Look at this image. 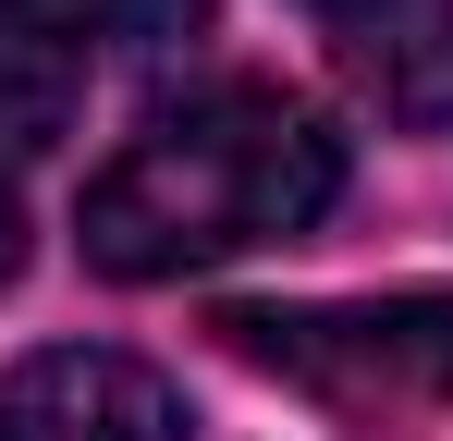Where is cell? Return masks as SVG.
Returning <instances> with one entry per match:
<instances>
[{"label": "cell", "mask_w": 453, "mask_h": 441, "mask_svg": "<svg viewBox=\"0 0 453 441\" xmlns=\"http://www.w3.org/2000/svg\"><path fill=\"white\" fill-rule=\"evenodd\" d=\"M343 197V135L282 86H209L123 135L86 184V258L111 282H184L209 258L282 245Z\"/></svg>", "instance_id": "6da1fadb"}, {"label": "cell", "mask_w": 453, "mask_h": 441, "mask_svg": "<svg viewBox=\"0 0 453 441\" xmlns=\"http://www.w3.org/2000/svg\"><path fill=\"white\" fill-rule=\"evenodd\" d=\"M233 356L282 368L343 417L441 405L453 392V294H380V306H233Z\"/></svg>", "instance_id": "7a4b0ae2"}, {"label": "cell", "mask_w": 453, "mask_h": 441, "mask_svg": "<svg viewBox=\"0 0 453 441\" xmlns=\"http://www.w3.org/2000/svg\"><path fill=\"white\" fill-rule=\"evenodd\" d=\"M184 25H196V0H0V184H12V159H37V135L74 111L98 62H135Z\"/></svg>", "instance_id": "3957f363"}, {"label": "cell", "mask_w": 453, "mask_h": 441, "mask_svg": "<svg viewBox=\"0 0 453 441\" xmlns=\"http://www.w3.org/2000/svg\"><path fill=\"white\" fill-rule=\"evenodd\" d=\"M0 441H184V405L111 344H50L0 380Z\"/></svg>", "instance_id": "277c9868"}, {"label": "cell", "mask_w": 453, "mask_h": 441, "mask_svg": "<svg viewBox=\"0 0 453 441\" xmlns=\"http://www.w3.org/2000/svg\"><path fill=\"white\" fill-rule=\"evenodd\" d=\"M306 25L392 123H453V0H306Z\"/></svg>", "instance_id": "5b68a950"}]
</instances>
